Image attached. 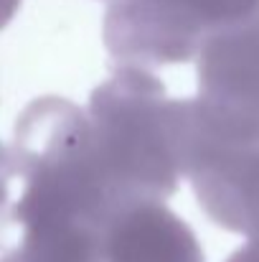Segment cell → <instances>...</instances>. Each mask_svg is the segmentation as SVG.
<instances>
[{"label":"cell","instance_id":"obj_1","mask_svg":"<svg viewBox=\"0 0 259 262\" xmlns=\"http://www.w3.org/2000/svg\"><path fill=\"white\" fill-rule=\"evenodd\" d=\"M84 112L112 209L166 204L185 168L188 99H171L145 69L120 67L94 89Z\"/></svg>","mask_w":259,"mask_h":262},{"label":"cell","instance_id":"obj_2","mask_svg":"<svg viewBox=\"0 0 259 262\" xmlns=\"http://www.w3.org/2000/svg\"><path fill=\"white\" fill-rule=\"evenodd\" d=\"M257 8L259 0H109L104 41L122 67L148 72L198 56L214 33Z\"/></svg>","mask_w":259,"mask_h":262},{"label":"cell","instance_id":"obj_3","mask_svg":"<svg viewBox=\"0 0 259 262\" xmlns=\"http://www.w3.org/2000/svg\"><path fill=\"white\" fill-rule=\"evenodd\" d=\"M188 122L206 138L259 140V8L198 51V97L188 99Z\"/></svg>","mask_w":259,"mask_h":262},{"label":"cell","instance_id":"obj_4","mask_svg":"<svg viewBox=\"0 0 259 262\" xmlns=\"http://www.w3.org/2000/svg\"><path fill=\"white\" fill-rule=\"evenodd\" d=\"M99 262H203V252L191 227L163 201H140L104 222Z\"/></svg>","mask_w":259,"mask_h":262},{"label":"cell","instance_id":"obj_5","mask_svg":"<svg viewBox=\"0 0 259 262\" xmlns=\"http://www.w3.org/2000/svg\"><path fill=\"white\" fill-rule=\"evenodd\" d=\"M226 262H259V239H249L239 252H234Z\"/></svg>","mask_w":259,"mask_h":262},{"label":"cell","instance_id":"obj_6","mask_svg":"<svg viewBox=\"0 0 259 262\" xmlns=\"http://www.w3.org/2000/svg\"><path fill=\"white\" fill-rule=\"evenodd\" d=\"M18 5H20V0H0V28L15 15Z\"/></svg>","mask_w":259,"mask_h":262}]
</instances>
